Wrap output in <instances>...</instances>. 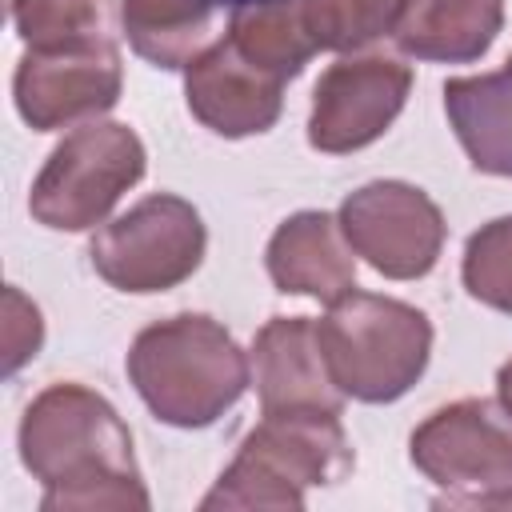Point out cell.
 <instances>
[{
  "label": "cell",
  "instance_id": "1",
  "mask_svg": "<svg viewBox=\"0 0 512 512\" xmlns=\"http://www.w3.org/2000/svg\"><path fill=\"white\" fill-rule=\"evenodd\" d=\"M20 460L44 484V512H144L152 504L128 424L84 384H52L28 404Z\"/></svg>",
  "mask_w": 512,
  "mask_h": 512
},
{
  "label": "cell",
  "instance_id": "2",
  "mask_svg": "<svg viewBox=\"0 0 512 512\" xmlns=\"http://www.w3.org/2000/svg\"><path fill=\"white\" fill-rule=\"evenodd\" d=\"M128 376L164 424L208 428L244 396L252 368L224 324L200 312H180L148 324L132 340Z\"/></svg>",
  "mask_w": 512,
  "mask_h": 512
},
{
  "label": "cell",
  "instance_id": "3",
  "mask_svg": "<svg viewBox=\"0 0 512 512\" xmlns=\"http://www.w3.org/2000/svg\"><path fill=\"white\" fill-rule=\"evenodd\" d=\"M316 340L332 384L364 404L400 400L432 356V324L420 308L356 288L328 304L316 320Z\"/></svg>",
  "mask_w": 512,
  "mask_h": 512
},
{
  "label": "cell",
  "instance_id": "4",
  "mask_svg": "<svg viewBox=\"0 0 512 512\" xmlns=\"http://www.w3.org/2000/svg\"><path fill=\"white\" fill-rule=\"evenodd\" d=\"M348 468L352 448L336 412H264L200 508H304L308 488Z\"/></svg>",
  "mask_w": 512,
  "mask_h": 512
},
{
  "label": "cell",
  "instance_id": "5",
  "mask_svg": "<svg viewBox=\"0 0 512 512\" xmlns=\"http://www.w3.org/2000/svg\"><path fill=\"white\" fill-rule=\"evenodd\" d=\"M144 164V144L128 124L88 120L44 160L28 192V212L44 228L84 232L116 208V200L144 176Z\"/></svg>",
  "mask_w": 512,
  "mask_h": 512
},
{
  "label": "cell",
  "instance_id": "6",
  "mask_svg": "<svg viewBox=\"0 0 512 512\" xmlns=\"http://www.w3.org/2000/svg\"><path fill=\"white\" fill-rule=\"evenodd\" d=\"M204 220L172 192L144 196L92 236V268L120 292H164L188 280L204 260Z\"/></svg>",
  "mask_w": 512,
  "mask_h": 512
},
{
  "label": "cell",
  "instance_id": "7",
  "mask_svg": "<svg viewBox=\"0 0 512 512\" xmlns=\"http://www.w3.org/2000/svg\"><path fill=\"white\" fill-rule=\"evenodd\" d=\"M412 464L440 488H456L448 504L488 508L512 504V416L488 400H456L436 408L408 440Z\"/></svg>",
  "mask_w": 512,
  "mask_h": 512
},
{
  "label": "cell",
  "instance_id": "8",
  "mask_svg": "<svg viewBox=\"0 0 512 512\" xmlns=\"http://www.w3.org/2000/svg\"><path fill=\"white\" fill-rule=\"evenodd\" d=\"M340 228L356 256L388 280H420L444 248V216L436 200L404 180H372L340 204Z\"/></svg>",
  "mask_w": 512,
  "mask_h": 512
},
{
  "label": "cell",
  "instance_id": "9",
  "mask_svg": "<svg viewBox=\"0 0 512 512\" xmlns=\"http://www.w3.org/2000/svg\"><path fill=\"white\" fill-rule=\"evenodd\" d=\"M408 88H412V68L384 52L328 64V72L312 88L308 144L328 156L368 148L400 116Z\"/></svg>",
  "mask_w": 512,
  "mask_h": 512
},
{
  "label": "cell",
  "instance_id": "10",
  "mask_svg": "<svg viewBox=\"0 0 512 512\" xmlns=\"http://www.w3.org/2000/svg\"><path fill=\"white\" fill-rule=\"evenodd\" d=\"M120 88L124 68L116 44L28 48L12 76L16 108L36 132L68 128L108 112L120 100Z\"/></svg>",
  "mask_w": 512,
  "mask_h": 512
},
{
  "label": "cell",
  "instance_id": "11",
  "mask_svg": "<svg viewBox=\"0 0 512 512\" xmlns=\"http://www.w3.org/2000/svg\"><path fill=\"white\" fill-rule=\"evenodd\" d=\"M284 84L288 80L244 60L228 36L212 40L184 68L188 112L216 136H232V140L268 132L276 124L284 104Z\"/></svg>",
  "mask_w": 512,
  "mask_h": 512
},
{
  "label": "cell",
  "instance_id": "12",
  "mask_svg": "<svg viewBox=\"0 0 512 512\" xmlns=\"http://www.w3.org/2000/svg\"><path fill=\"white\" fill-rule=\"evenodd\" d=\"M252 384L264 412H336L344 392L332 384L316 324L308 316H272L252 340Z\"/></svg>",
  "mask_w": 512,
  "mask_h": 512
},
{
  "label": "cell",
  "instance_id": "13",
  "mask_svg": "<svg viewBox=\"0 0 512 512\" xmlns=\"http://www.w3.org/2000/svg\"><path fill=\"white\" fill-rule=\"evenodd\" d=\"M268 276L280 292L332 304L356 288V260L344 228L328 212H296L268 240Z\"/></svg>",
  "mask_w": 512,
  "mask_h": 512
},
{
  "label": "cell",
  "instance_id": "14",
  "mask_svg": "<svg viewBox=\"0 0 512 512\" xmlns=\"http://www.w3.org/2000/svg\"><path fill=\"white\" fill-rule=\"evenodd\" d=\"M504 24V0H404L392 40L416 60H480Z\"/></svg>",
  "mask_w": 512,
  "mask_h": 512
},
{
  "label": "cell",
  "instance_id": "15",
  "mask_svg": "<svg viewBox=\"0 0 512 512\" xmlns=\"http://www.w3.org/2000/svg\"><path fill=\"white\" fill-rule=\"evenodd\" d=\"M444 112L472 168L512 180V56L496 72L448 80Z\"/></svg>",
  "mask_w": 512,
  "mask_h": 512
},
{
  "label": "cell",
  "instance_id": "16",
  "mask_svg": "<svg viewBox=\"0 0 512 512\" xmlns=\"http://www.w3.org/2000/svg\"><path fill=\"white\" fill-rule=\"evenodd\" d=\"M216 0H124L128 44L156 68H188L212 44Z\"/></svg>",
  "mask_w": 512,
  "mask_h": 512
},
{
  "label": "cell",
  "instance_id": "17",
  "mask_svg": "<svg viewBox=\"0 0 512 512\" xmlns=\"http://www.w3.org/2000/svg\"><path fill=\"white\" fill-rule=\"evenodd\" d=\"M228 40L244 60H252L256 68L280 80H292L316 56L312 40L304 36L296 0H256V4L232 8Z\"/></svg>",
  "mask_w": 512,
  "mask_h": 512
},
{
  "label": "cell",
  "instance_id": "18",
  "mask_svg": "<svg viewBox=\"0 0 512 512\" xmlns=\"http://www.w3.org/2000/svg\"><path fill=\"white\" fill-rule=\"evenodd\" d=\"M8 8L28 48L116 44L112 0H8Z\"/></svg>",
  "mask_w": 512,
  "mask_h": 512
},
{
  "label": "cell",
  "instance_id": "19",
  "mask_svg": "<svg viewBox=\"0 0 512 512\" xmlns=\"http://www.w3.org/2000/svg\"><path fill=\"white\" fill-rule=\"evenodd\" d=\"M404 0H296L304 36L316 52H356L388 36Z\"/></svg>",
  "mask_w": 512,
  "mask_h": 512
},
{
  "label": "cell",
  "instance_id": "20",
  "mask_svg": "<svg viewBox=\"0 0 512 512\" xmlns=\"http://www.w3.org/2000/svg\"><path fill=\"white\" fill-rule=\"evenodd\" d=\"M460 272L472 300L512 312V216H496L468 236Z\"/></svg>",
  "mask_w": 512,
  "mask_h": 512
},
{
  "label": "cell",
  "instance_id": "21",
  "mask_svg": "<svg viewBox=\"0 0 512 512\" xmlns=\"http://www.w3.org/2000/svg\"><path fill=\"white\" fill-rule=\"evenodd\" d=\"M40 344H44L40 308L20 288H4V372L28 364L40 352Z\"/></svg>",
  "mask_w": 512,
  "mask_h": 512
},
{
  "label": "cell",
  "instance_id": "22",
  "mask_svg": "<svg viewBox=\"0 0 512 512\" xmlns=\"http://www.w3.org/2000/svg\"><path fill=\"white\" fill-rule=\"evenodd\" d=\"M496 396H500V408L512 416V360H504L496 372Z\"/></svg>",
  "mask_w": 512,
  "mask_h": 512
},
{
  "label": "cell",
  "instance_id": "23",
  "mask_svg": "<svg viewBox=\"0 0 512 512\" xmlns=\"http://www.w3.org/2000/svg\"><path fill=\"white\" fill-rule=\"evenodd\" d=\"M216 4H232V8H240V4H256V0H216Z\"/></svg>",
  "mask_w": 512,
  "mask_h": 512
}]
</instances>
